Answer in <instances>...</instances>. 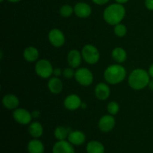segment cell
Wrapping results in <instances>:
<instances>
[{"label":"cell","instance_id":"obj_1","mask_svg":"<svg viewBox=\"0 0 153 153\" xmlns=\"http://www.w3.org/2000/svg\"><path fill=\"white\" fill-rule=\"evenodd\" d=\"M126 16V8L122 4L114 3L108 6L103 12V18L108 24L116 25L120 23Z\"/></svg>","mask_w":153,"mask_h":153},{"label":"cell","instance_id":"obj_2","mask_svg":"<svg viewBox=\"0 0 153 153\" xmlns=\"http://www.w3.org/2000/svg\"><path fill=\"white\" fill-rule=\"evenodd\" d=\"M150 82V76L146 70L137 68L133 70L128 76V82L131 88L140 91L147 87Z\"/></svg>","mask_w":153,"mask_h":153},{"label":"cell","instance_id":"obj_3","mask_svg":"<svg viewBox=\"0 0 153 153\" xmlns=\"http://www.w3.org/2000/svg\"><path fill=\"white\" fill-rule=\"evenodd\" d=\"M126 76V70L120 64H112L108 66L104 72V79L108 84L117 85L121 83Z\"/></svg>","mask_w":153,"mask_h":153},{"label":"cell","instance_id":"obj_4","mask_svg":"<svg viewBox=\"0 0 153 153\" xmlns=\"http://www.w3.org/2000/svg\"><path fill=\"white\" fill-rule=\"evenodd\" d=\"M82 55L84 61L89 64H96L100 58L98 49L92 44H87L82 49Z\"/></svg>","mask_w":153,"mask_h":153},{"label":"cell","instance_id":"obj_5","mask_svg":"<svg viewBox=\"0 0 153 153\" xmlns=\"http://www.w3.org/2000/svg\"><path fill=\"white\" fill-rule=\"evenodd\" d=\"M36 73L42 79H48L53 75L54 69L50 61L46 59L39 60L34 67Z\"/></svg>","mask_w":153,"mask_h":153},{"label":"cell","instance_id":"obj_6","mask_svg":"<svg viewBox=\"0 0 153 153\" xmlns=\"http://www.w3.org/2000/svg\"><path fill=\"white\" fill-rule=\"evenodd\" d=\"M75 79L82 86H90L94 82V75L89 69L82 67L78 69L75 73Z\"/></svg>","mask_w":153,"mask_h":153},{"label":"cell","instance_id":"obj_7","mask_svg":"<svg viewBox=\"0 0 153 153\" xmlns=\"http://www.w3.org/2000/svg\"><path fill=\"white\" fill-rule=\"evenodd\" d=\"M48 38L51 44L55 47H61L65 43L66 38L64 33L58 28H53L49 31Z\"/></svg>","mask_w":153,"mask_h":153},{"label":"cell","instance_id":"obj_8","mask_svg":"<svg viewBox=\"0 0 153 153\" xmlns=\"http://www.w3.org/2000/svg\"><path fill=\"white\" fill-rule=\"evenodd\" d=\"M14 120L21 125H28L31 123L33 117L31 113L24 108H16L13 112Z\"/></svg>","mask_w":153,"mask_h":153},{"label":"cell","instance_id":"obj_9","mask_svg":"<svg viewBox=\"0 0 153 153\" xmlns=\"http://www.w3.org/2000/svg\"><path fill=\"white\" fill-rule=\"evenodd\" d=\"M114 117L111 114H106L102 117L99 121V128L103 132H109L112 131L115 126Z\"/></svg>","mask_w":153,"mask_h":153},{"label":"cell","instance_id":"obj_10","mask_svg":"<svg viewBox=\"0 0 153 153\" xmlns=\"http://www.w3.org/2000/svg\"><path fill=\"white\" fill-rule=\"evenodd\" d=\"M82 100L76 94H70L67 96L64 101V105L70 111L77 110L82 106Z\"/></svg>","mask_w":153,"mask_h":153},{"label":"cell","instance_id":"obj_11","mask_svg":"<svg viewBox=\"0 0 153 153\" xmlns=\"http://www.w3.org/2000/svg\"><path fill=\"white\" fill-rule=\"evenodd\" d=\"M52 153H76L74 147L70 142L58 140L52 148Z\"/></svg>","mask_w":153,"mask_h":153},{"label":"cell","instance_id":"obj_12","mask_svg":"<svg viewBox=\"0 0 153 153\" xmlns=\"http://www.w3.org/2000/svg\"><path fill=\"white\" fill-rule=\"evenodd\" d=\"M73 8H74L75 14L78 17L82 18V19L88 18V16H91L92 13L91 7L85 2H78Z\"/></svg>","mask_w":153,"mask_h":153},{"label":"cell","instance_id":"obj_13","mask_svg":"<svg viewBox=\"0 0 153 153\" xmlns=\"http://www.w3.org/2000/svg\"><path fill=\"white\" fill-rule=\"evenodd\" d=\"M94 93L98 100L104 101L110 97L111 90L107 84L104 83V82H100L96 86Z\"/></svg>","mask_w":153,"mask_h":153},{"label":"cell","instance_id":"obj_14","mask_svg":"<svg viewBox=\"0 0 153 153\" xmlns=\"http://www.w3.org/2000/svg\"><path fill=\"white\" fill-rule=\"evenodd\" d=\"M82 52L76 49L70 50L67 55V62L72 68H78L82 64Z\"/></svg>","mask_w":153,"mask_h":153},{"label":"cell","instance_id":"obj_15","mask_svg":"<svg viewBox=\"0 0 153 153\" xmlns=\"http://www.w3.org/2000/svg\"><path fill=\"white\" fill-rule=\"evenodd\" d=\"M86 140L85 133L82 131H71L68 135V141L75 146H80L83 144Z\"/></svg>","mask_w":153,"mask_h":153},{"label":"cell","instance_id":"obj_16","mask_svg":"<svg viewBox=\"0 0 153 153\" xmlns=\"http://www.w3.org/2000/svg\"><path fill=\"white\" fill-rule=\"evenodd\" d=\"M2 104L4 108L9 110L16 109L19 105V100L16 96L9 94L4 96L2 98Z\"/></svg>","mask_w":153,"mask_h":153},{"label":"cell","instance_id":"obj_17","mask_svg":"<svg viewBox=\"0 0 153 153\" xmlns=\"http://www.w3.org/2000/svg\"><path fill=\"white\" fill-rule=\"evenodd\" d=\"M48 88L53 94H59L63 91V83L58 77H52L48 82Z\"/></svg>","mask_w":153,"mask_h":153},{"label":"cell","instance_id":"obj_18","mask_svg":"<svg viewBox=\"0 0 153 153\" xmlns=\"http://www.w3.org/2000/svg\"><path fill=\"white\" fill-rule=\"evenodd\" d=\"M27 149L28 153H43L45 147L43 143L40 140L34 138L28 142Z\"/></svg>","mask_w":153,"mask_h":153},{"label":"cell","instance_id":"obj_19","mask_svg":"<svg viewBox=\"0 0 153 153\" xmlns=\"http://www.w3.org/2000/svg\"><path fill=\"white\" fill-rule=\"evenodd\" d=\"M23 58L28 62H34L39 58V52L37 48L34 46H28L25 48L23 52Z\"/></svg>","mask_w":153,"mask_h":153},{"label":"cell","instance_id":"obj_20","mask_svg":"<svg viewBox=\"0 0 153 153\" xmlns=\"http://www.w3.org/2000/svg\"><path fill=\"white\" fill-rule=\"evenodd\" d=\"M28 133L34 138H39V137L43 135V126L39 122L31 123L29 126H28Z\"/></svg>","mask_w":153,"mask_h":153},{"label":"cell","instance_id":"obj_21","mask_svg":"<svg viewBox=\"0 0 153 153\" xmlns=\"http://www.w3.org/2000/svg\"><path fill=\"white\" fill-rule=\"evenodd\" d=\"M112 58L118 64H121L127 59L126 51L122 47H116L111 52Z\"/></svg>","mask_w":153,"mask_h":153},{"label":"cell","instance_id":"obj_22","mask_svg":"<svg viewBox=\"0 0 153 153\" xmlns=\"http://www.w3.org/2000/svg\"><path fill=\"white\" fill-rule=\"evenodd\" d=\"M86 151L88 153H105V147L101 142L91 140L87 144Z\"/></svg>","mask_w":153,"mask_h":153},{"label":"cell","instance_id":"obj_23","mask_svg":"<svg viewBox=\"0 0 153 153\" xmlns=\"http://www.w3.org/2000/svg\"><path fill=\"white\" fill-rule=\"evenodd\" d=\"M70 132V131H69L68 128L62 126H60L55 128L54 134H55V138L58 140H65L66 139L68 138Z\"/></svg>","mask_w":153,"mask_h":153},{"label":"cell","instance_id":"obj_24","mask_svg":"<svg viewBox=\"0 0 153 153\" xmlns=\"http://www.w3.org/2000/svg\"><path fill=\"white\" fill-rule=\"evenodd\" d=\"M114 32L116 34V36L119 37H123L126 36L127 33V28L124 24L119 23L117 25H114Z\"/></svg>","mask_w":153,"mask_h":153},{"label":"cell","instance_id":"obj_25","mask_svg":"<svg viewBox=\"0 0 153 153\" xmlns=\"http://www.w3.org/2000/svg\"><path fill=\"white\" fill-rule=\"evenodd\" d=\"M60 14L63 16V17H69V16H71L73 14V13L74 12V8H73L72 6H70V4H64L63 6H61V7L60 8Z\"/></svg>","mask_w":153,"mask_h":153},{"label":"cell","instance_id":"obj_26","mask_svg":"<svg viewBox=\"0 0 153 153\" xmlns=\"http://www.w3.org/2000/svg\"><path fill=\"white\" fill-rule=\"evenodd\" d=\"M107 110L108 111L109 114L116 115L120 111V105L117 102L112 101L108 103L107 107Z\"/></svg>","mask_w":153,"mask_h":153},{"label":"cell","instance_id":"obj_27","mask_svg":"<svg viewBox=\"0 0 153 153\" xmlns=\"http://www.w3.org/2000/svg\"><path fill=\"white\" fill-rule=\"evenodd\" d=\"M75 73L76 71H74L73 68H65L63 70V76L66 79H72L75 77Z\"/></svg>","mask_w":153,"mask_h":153},{"label":"cell","instance_id":"obj_28","mask_svg":"<svg viewBox=\"0 0 153 153\" xmlns=\"http://www.w3.org/2000/svg\"><path fill=\"white\" fill-rule=\"evenodd\" d=\"M145 6L149 10H153V0H145Z\"/></svg>","mask_w":153,"mask_h":153},{"label":"cell","instance_id":"obj_29","mask_svg":"<svg viewBox=\"0 0 153 153\" xmlns=\"http://www.w3.org/2000/svg\"><path fill=\"white\" fill-rule=\"evenodd\" d=\"M53 75L55 77H59L61 75H63V70L60 68H55L54 69Z\"/></svg>","mask_w":153,"mask_h":153},{"label":"cell","instance_id":"obj_30","mask_svg":"<svg viewBox=\"0 0 153 153\" xmlns=\"http://www.w3.org/2000/svg\"><path fill=\"white\" fill-rule=\"evenodd\" d=\"M95 4H98V5H102V4H106L109 1V0H92Z\"/></svg>","mask_w":153,"mask_h":153},{"label":"cell","instance_id":"obj_31","mask_svg":"<svg viewBox=\"0 0 153 153\" xmlns=\"http://www.w3.org/2000/svg\"><path fill=\"white\" fill-rule=\"evenodd\" d=\"M148 73H149L150 77L152 78V79H153V64H151L150 67H149V70H148Z\"/></svg>","mask_w":153,"mask_h":153},{"label":"cell","instance_id":"obj_32","mask_svg":"<svg viewBox=\"0 0 153 153\" xmlns=\"http://www.w3.org/2000/svg\"><path fill=\"white\" fill-rule=\"evenodd\" d=\"M31 114H32V117L34 118H37L40 116V111H34L31 113Z\"/></svg>","mask_w":153,"mask_h":153},{"label":"cell","instance_id":"obj_33","mask_svg":"<svg viewBox=\"0 0 153 153\" xmlns=\"http://www.w3.org/2000/svg\"><path fill=\"white\" fill-rule=\"evenodd\" d=\"M117 1V3H119V4H125L127 1H128V0H115Z\"/></svg>","mask_w":153,"mask_h":153},{"label":"cell","instance_id":"obj_34","mask_svg":"<svg viewBox=\"0 0 153 153\" xmlns=\"http://www.w3.org/2000/svg\"><path fill=\"white\" fill-rule=\"evenodd\" d=\"M148 87H149V89H150L151 91H153V79H152V80H150V82H149Z\"/></svg>","mask_w":153,"mask_h":153},{"label":"cell","instance_id":"obj_35","mask_svg":"<svg viewBox=\"0 0 153 153\" xmlns=\"http://www.w3.org/2000/svg\"><path fill=\"white\" fill-rule=\"evenodd\" d=\"M7 1L12 3H16V2H18V1H19L20 0H7Z\"/></svg>","mask_w":153,"mask_h":153},{"label":"cell","instance_id":"obj_36","mask_svg":"<svg viewBox=\"0 0 153 153\" xmlns=\"http://www.w3.org/2000/svg\"><path fill=\"white\" fill-rule=\"evenodd\" d=\"M0 1H1V2H2V1H4V0H0Z\"/></svg>","mask_w":153,"mask_h":153}]
</instances>
